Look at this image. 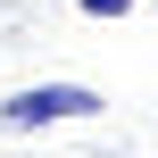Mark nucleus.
Returning a JSON list of instances; mask_svg holds the SVG:
<instances>
[{
  "mask_svg": "<svg viewBox=\"0 0 158 158\" xmlns=\"http://www.w3.org/2000/svg\"><path fill=\"white\" fill-rule=\"evenodd\" d=\"M83 17H133V0H83Z\"/></svg>",
  "mask_w": 158,
  "mask_h": 158,
  "instance_id": "obj_2",
  "label": "nucleus"
},
{
  "mask_svg": "<svg viewBox=\"0 0 158 158\" xmlns=\"http://www.w3.org/2000/svg\"><path fill=\"white\" fill-rule=\"evenodd\" d=\"M108 100L92 92V83H33V92H17V100H0V125H17V133H42V125H67V117H100Z\"/></svg>",
  "mask_w": 158,
  "mask_h": 158,
  "instance_id": "obj_1",
  "label": "nucleus"
}]
</instances>
